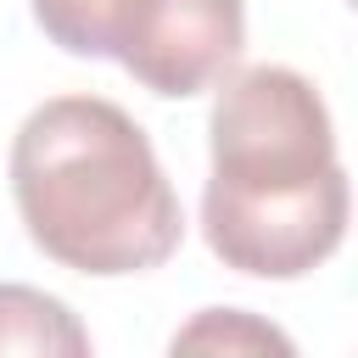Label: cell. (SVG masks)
Returning a JSON list of instances; mask_svg holds the SVG:
<instances>
[{
    "label": "cell",
    "instance_id": "7a4b0ae2",
    "mask_svg": "<svg viewBox=\"0 0 358 358\" xmlns=\"http://www.w3.org/2000/svg\"><path fill=\"white\" fill-rule=\"evenodd\" d=\"M11 201L50 263L95 280L162 268L185 241L179 196L145 129L101 95H56L22 117Z\"/></svg>",
    "mask_w": 358,
    "mask_h": 358
},
{
    "label": "cell",
    "instance_id": "6da1fadb",
    "mask_svg": "<svg viewBox=\"0 0 358 358\" xmlns=\"http://www.w3.org/2000/svg\"><path fill=\"white\" fill-rule=\"evenodd\" d=\"M213 173L201 235L213 257L252 280H302L347 241V168L313 78L280 62L229 67L207 117Z\"/></svg>",
    "mask_w": 358,
    "mask_h": 358
},
{
    "label": "cell",
    "instance_id": "8992f818",
    "mask_svg": "<svg viewBox=\"0 0 358 358\" xmlns=\"http://www.w3.org/2000/svg\"><path fill=\"white\" fill-rule=\"evenodd\" d=\"M34 22L45 28L50 45H62L67 56H106L112 50V17L117 0H28Z\"/></svg>",
    "mask_w": 358,
    "mask_h": 358
},
{
    "label": "cell",
    "instance_id": "3957f363",
    "mask_svg": "<svg viewBox=\"0 0 358 358\" xmlns=\"http://www.w3.org/2000/svg\"><path fill=\"white\" fill-rule=\"evenodd\" d=\"M246 45V0H117L112 62L151 95L213 90Z\"/></svg>",
    "mask_w": 358,
    "mask_h": 358
},
{
    "label": "cell",
    "instance_id": "5b68a950",
    "mask_svg": "<svg viewBox=\"0 0 358 358\" xmlns=\"http://www.w3.org/2000/svg\"><path fill=\"white\" fill-rule=\"evenodd\" d=\"M173 352H291V336L241 308H207L173 336Z\"/></svg>",
    "mask_w": 358,
    "mask_h": 358
},
{
    "label": "cell",
    "instance_id": "277c9868",
    "mask_svg": "<svg viewBox=\"0 0 358 358\" xmlns=\"http://www.w3.org/2000/svg\"><path fill=\"white\" fill-rule=\"evenodd\" d=\"M0 352L34 358H90V330L73 308L34 285H0Z\"/></svg>",
    "mask_w": 358,
    "mask_h": 358
}]
</instances>
